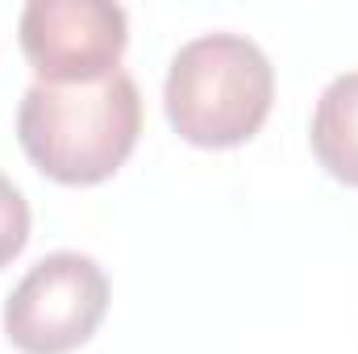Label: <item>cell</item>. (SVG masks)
<instances>
[{
    "instance_id": "obj_1",
    "label": "cell",
    "mask_w": 358,
    "mask_h": 354,
    "mask_svg": "<svg viewBox=\"0 0 358 354\" xmlns=\"http://www.w3.org/2000/svg\"><path fill=\"white\" fill-rule=\"evenodd\" d=\"M142 134V96L125 71L96 84H29L17 108L25 159L55 183L92 187L113 179Z\"/></svg>"
},
{
    "instance_id": "obj_2",
    "label": "cell",
    "mask_w": 358,
    "mask_h": 354,
    "mask_svg": "<svg viewBox=\"0 0 358 354\" xmlns=\"http://www.w3.org/2000/svg\"><path fill=\"white\" fill-rule=\"evenodd\" d=\"M275 67L242 34H200L171 59L163 108L183 142L229 150L250 142L271 117Z\"/></svg>"
},
{
    "instance_id": "obj_3",
    "label": "cell",
    "mask_w": 358,
    "mask_h": 354,
    "mask_svg": "<svg viewBox=\"0 0 358 354\" xmlns=\"http://www.w3.org/2000/svg\"><path fill=\"white\" fill-rule=\"evenodd\" d=\"M108 313V275L92 255L55 250L4 300V338L21 354H71Z\"/></svg>"
},
{
    "instance_id": "obj_4",
    "label": "cell",
    "mask_w": 358,
    "mask_h": 354,
    "mask_svg": "<svg viewBox=\"0 0 358 354\" xmlns=\"http://www.w3.org/2000/svg\"><path fill=\"white\" fill-rule=\"evenodd\" d=\"M17 42L38 84H96L121 71L129 17L113 0H29L21 8Z\"/></svg>"
},
{
    "instance_id": "obj_5",
    "label": "cell",
    "mask_w": 358,
    "mask_h": 354,
    "mask_svg": "<svg viewBox=\"0 0 358 354\" xmlns=\"http://www.w3.org/2000/svg\"><path fill=\"white\" fill-rule=\"evenodd\" d=\"M308 142L325 176H334L346 187H358V71L338 76L321 92Z\"/></svg>"
},
{
    "instance_id": "obj_6",
    "label": "cell",
    "mask_w": 358,
    "mask_h": 354,
    "mask_svg": "<svg viewBox=\"0 0 358 354\" xmlns=\"http://www.w3.org/2000/svg\"><path fill=\"white\" fill-rule=\"evenodd\" d=\"M29 242V204L21 187L0 176V267H8Z\"/></svg>"
}]
</instances>
